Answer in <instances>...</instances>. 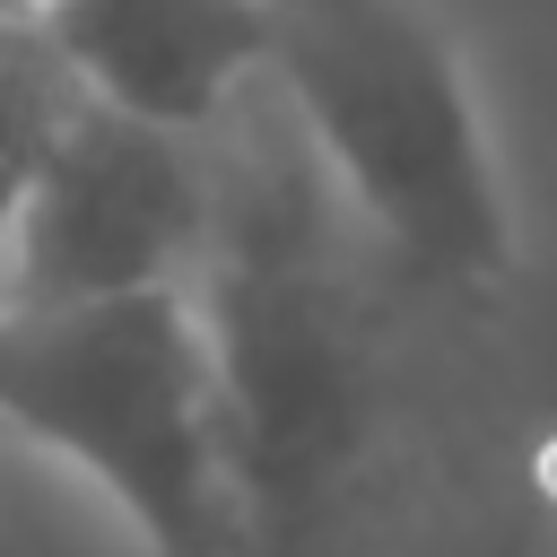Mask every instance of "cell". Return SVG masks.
<instances>
[{
	"label": "cell",
	"instance_id": "7a4b0ae2",
	"mask_svg": "<svg viewBox=\"0 0 557 557\" xmlns=\"http://www.w3.org/2000/svg\"><path fill=\"white\" fill-rule=\"evenodd\" d=\"M0 426L70 461L139 557H261L209 313L183 287L0 305Z\"/></svg>",
	"mask_w": 557,
	"mask_h": 557
},
{
	"label": "cell",
	"instance_id": "3957f363",
	"mask_svg": "<svg viewBox=\"0 0 557 557\" xmlns=\"http://www.w3.org/2000/svg\"><path fill=\"white\" fill-rule=\"evenodd\" d=\"M209 218H218V131L191 139L113 113L96 96H70L0 226V261H9L0 305L183 287L209 252Z\"/></svg>",
	"mask_w": 557,
	"mask_h": 557
},
{
	"label": "cell",
	"instance_id": "6da1fadb",
	"mask_svg": "<svg viewBox=\"0 0 557 557\" xmlns=\"http://www.w3.org/2000/svg\"><path fill=\"white\" fill-rule=\"evenodd\" d=\"M261 87L331 209L435 287L513 270V191L453 26L426 0H270Z\"/></svg>",
	"mask_w": 557,
	"mask_h": 557
},
{
	"label": "cell",
	"instance_id": "5b68a950",
	"mask_svg": "<svg viewBox=\"0 0 557 557\" xmlns=\"http://www.w3.org/2000/svg\"><path fill=\"white\" fill-rule=\"evenodd\" d=\"M70 96L78 87L52 61V44L35 35L26 0H0V226H9V209H17V191L35 174V157H44L52 122L70 113Z\"/></svg>",
	"mask_w": 557,
	"mask_h": 557
},
{
	"label": "cell",
	"instance_id": "277c9868",
	"mask_svg": "<svg viewBox=\"0 0 557 557\" xmlns=\"http://www.w3.org/2000/svg\"><path fill=\"white\" fill-rule=\"evenodd\" d=\"M78 96L209 139L252 104L270 0H26Z\"/></svg>",
	"mask_w": 557,
	"mask_h": 557
}]
</instances>
